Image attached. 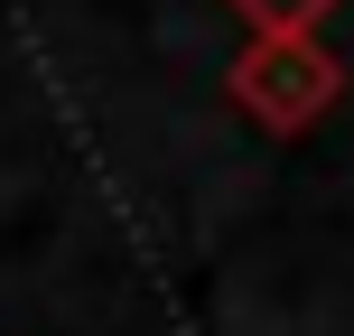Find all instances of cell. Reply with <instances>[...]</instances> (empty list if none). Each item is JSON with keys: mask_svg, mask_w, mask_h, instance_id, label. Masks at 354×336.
<instances>
[{"mask_svg": "<svg viewBox=\"0 0 354 336\" xmlns=\"http://www.w3.org/2000/svg\"><path fill=\"white\" fill-rule=\"evenodd\" d=\"M233 10H243L261 37H299V28H317V19L336 10V0H233Z\"/></svg>", "mask_w": 354, "mask_h": 336, "instance_id": "obj_2", "label": "cell"}, {"mask_svg": "<svg viewBox=\"0 0 354 336\" xmlns=\"http://www.w3.org/2000/svg\"><path fill=\"white\" fill-rule=\"evenodd\" d=\"M233 94H243L270 131H299V122H317V103L336 94V66H326L317 47H299V37H261V47L233 66Z\"/></svg>", "mask_w": 354, "mask_h": 336, "instance_id": "obj_1", "label": "cell"}]
</instances>
